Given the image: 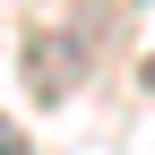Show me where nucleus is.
Masks as SVG:
<instances>
[{
  "label": "nucleus",
  "instance_id": "f257e3e1",
  "mask_svg": "<svg viewBox=\"0 0 155 155\" xmlns=\"http://www.w3.org/2000/svg\"><path fill=\"white\" fill-rule=\"evenodd\" d=\"M0 155H26V129H9V121H0Z\"/></svg>",
  "mask_w": 155,
  "mask_h": 155
},
{
  "label": "nucleus",
  "instance_id": "f03ea898",
  "mask_svg": "<svg viewBox=\"0 0 155 155\" xmlns=\"http://www.w3.org/2000/svg\"><path fill=\"white\" fill-rule=\"evenodd\" d=\"M138 78H147V95H155V52H147V69H138Z\"/></svg>",
  "mask_w": 155,
  "mask_h": 155
}]
</instances>
